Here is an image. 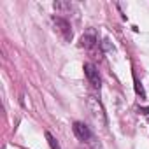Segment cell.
I'll return each instance as SVG.
<instances>
[{
	"label": "cell",
	"instance_id": "6da1fadb",
	"mask_svg": "<svg viewBox=\"0 0 149 149\" xmlns=\"http://www.w3.org/2000/svg\"><path fill=\"white\" fill-rule=\"evenodd\" d=\"M53 25H54V30L61 35V39L63 40H67V42H70L72 40V26H70V23L67 21V19H63V18H60V16H54L53 18Z\"/></svg>",
	"mask_w": 149,
	"mask_h": 149
},
{
	"label": "cell",
	"instance_id": "7a4b0ae2",
	"mask_svg": "<svg viewBox=\"0 0 149 149\" xmlns=\"http://www.w3.org/2000/svg\"><path fill=\"white\" fill-rule=\"evenodd\" d=\"M84 74H86V79L90 81V84L93 88H100L102 79H100V74L93 63H84Z\"/></svg>",
	"mask_w": 149,
	"mask_h": 149
},
{
	"label": "cell",
	"instance_id": "3957f363",
	"mask_svg": "<svg viewBox=\"0 0 149 149\" xmlns=\"http://www.w3.org/2000/svg\"><path fill=\"white\" fill-rule=\"evenodd\" d=\"M72 130H74V133H76V137L79 139V140H83V142H90L91 139H93V133H91V130L84 125V123H81V121H76L72 125Z\"/></svg>",
	"mask_w": 149,
	"mask_h": 149
},
{
	"label": "cell",
	"instance_id": "277c9868",
	"mask_svg": "<svg viewBox=\"0 0 149 149\" xmlns=\"http://www.w3.org/2000/svg\"><path fill=\"white\" fill-rule=\"evenodd\" d=\"M95 44H97V37H95L93 32H88V33H84V35L81 37V47L91 49V47H95Z\"/></svg>",
	"mask_w": 149,
	"mask_h": 149
},
{
	"label": "cell",
	"instance_id": "5b68a950",
	"mask_svg": "<svg viewBox=\"0 0 149 149\" xmlns=\"http://www.w3.org/2000/svg\"><path fill=\"white\" fill-rule=\"evenodd\" d=\"M53 7H54V11H56V13H60V14H63V13H67V11H70V9H72V6H70L68 2H61V0L54 2V4H53Z\"/></svg>",
	"mask_w": 149,
	"mask_h": 149
},
{
	"label": "cell",
	"instance_id": "8992f818",
	"mask_svg": "<svg viewBox=\"0 0 149 149\" xmlns=\"http://www.w3.org/2000/svg\"><path fill=\"white\" fill-rule=\"evenodd\" d=\"M46 139H47V142H49V146H51V149H60V146H58V142H56V139L49 133V132H46Z\"/></svg>",
	"mask_w": 149,
	"mask_h": 149
},
{
	"label": "cell",
	"instance_id": "52a82bcc",
	"mask_svg": "<svg viewBox=\"0 0 149 149\" xmlns=\"http://www.w3.org/2000/svg\"><path fill=\"white\" fill-rule=\"evenodd\" d=\"M135 90H137V93H139V95H140L142 98L146 97V93H144V88H142V84H140V83H139L137 79H135Z\"/></svg>",
	"mask_w": 149,
	"mask_h": 149
}]
</instances>
